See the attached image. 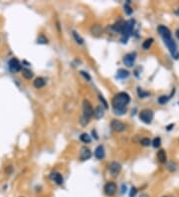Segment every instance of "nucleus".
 Instances as JSON below:
<instances>
[{
    "mask_svg": "<svg viewBox=\"0 0 179 197\" xmlns=\"http://www.w3.org/2000/svg\"><path fill=\"white\" fill-rule=\"evenodd\" d=\"M130 102V95L125 92H120L115 95L112 101V110L115 115H123L126 112V106Z\"/></svg>",
    "mask_w": 179,
    "mask_h": 197,
    "instance_id": "f257e3e1",
    "label": "nucleus"
},
{
    "mask_svg": "<svg viewBox=\"0 0 179 197\" xmlns=\"http://www.w3.org/2000/svg\"><path fill=\"white\" fill-rule=\"evenodd\" d=\"M163 41H164L165 45H166L168 50L170 51L172 57L176 60L179 59V52L177 50V46H176V43L174 42V40H173L172 38H167V39H163Z\"/></svg>",
    "mask_w": 179,
    "mask_h": 197,
    "instance_id": "f03ea898",
    "label": "nucleus"
},
{
    "mask_svg": "<svg viewBox=\"0 0 179 197\" xmlns=\"http://www.w3.org/2000/svg\"><path fill=\"white\" fill-rule=\"evenodd\" d=\"M133 24H134V21L133 20H128L125 22V28H123V31H122V41L123 43H125L126 41H127V39L130 38V36L131 35V33H132V29H133Z\"/></svg>",
    "mask_w": 179,
    "mask_h": 197,
    "instance_id": "7ed1b4c3",
    "label": "nucleus"
},
{
    "mask_svg": "<svg viewBox=\"0 0 179 197\" xmlns=\"http://www.w3.org/2000/svg\"><path fill=\"white\" fill-rule=\"evenodd\" d=\"M83 112H84V117L86 119L90 120L95 114V110L93 109V106L90 103L88 100H84L83 102Z\"/></svg>",
    "mask_w": 179,
    "mask_h": 197,
    "instance_id": "20e7f679",
    "label": "nucleus"
},
{
    "mask_svg": "<svg viewBox=\"0 0 179 197\" xmlns=\"http://www.w3.org/2000/svg\"><path fill=\"white\" fill-rule=\"evenodd\" d=\"M139 119L144 123H150L153 120V112L149 109L142 110L139 112Z\"/></svg>",
    "mask_w": 179,
    "mask_h": 197,
    "instance_id": "39448f33",
    "label": "nucleus"
},
{
    "mask_svg": "<svg viewBox=\"0 0 179 197\" xmlns=\"http://www.w3.org/2000/svg\"><path fill=\"white\" fill-rule=\"evenodd\" d=\"M117 186L115 182H112V181H109V182H107L106 185H105V187H104V192L107 196L115 195V194L117 193Z\"/></svg>",
    "mask_w": 179,
    "mask_h": 197,
    "instance_id": "423d86ee",
    "label": "nucleus"
},
{
    "mask_svg": "<svg viewBox=\"0 0 179 197\" xmlns=\"http://www.w3.org/2000/svg\"><path fill=\"white\" fill-rule=\"evenodd\" d=\"M109 170L110 174L114 175V176H117V175L120 174V172L122 171V165L117 161H112L110 162L109 165Z\"/></svg>",
    "mask_w": 179,
    "mask_h": 197,
    "instance_id": "0eeeda50",
    "label": "nucleus"
},
{
    "mask_svg": "<svg viewBox=\"0 0 179 197\" xmlns=\"http://www.w3.org/2000/svg\"><path fill=\"white\" fill-rule=\"evenodd\" d=\"M110 128H112V130L117 131V133L123 131L126 128L125 123L122 122L120 120H114L112 122H110Z\"/></svg>",
    "mask_w": 179,
    "mask_h": 197,
    "instance_id": "6e6552de",
    "label": "nucleus"
},
{
    "mask_svg": "<svg viewBox=\"0 0 179 197\" xmlns=\"http://www.w3.org/2000/svg\"><path fill=\"white\" fill-rule=\"evenodd\" d=\"M8 66H9V70L11 71L12 73H17L21 70V64L16 58H12L8 63Z\"/></svg>",
    "mask_w": 179,
    "mask_h": 197,
    "instance_id": "1a4fd4ad",
    "label": "nucleus"
},
{
    "mask_svg": "<svg viewBox=\"0 0 179 197\" xmlns=\"http://www.w3.org/2000/svg\"><path fill=\"white\" fill-rule=\"evenodd\" d=\"M135 53H130V54H126L125 57H123V63L126 67L130 68L132 67L134 64V61H135Z\"/></svg>",
    "mask_w": 179,
    "mask_h": 197,
    "instance_id": "9d476101",
    "label": "nucleus"
},
{
    "mask_svg": "<svg viewBox=\"0 0 179 197\" xmlns=\"http://www.w3.org/2000/svg\"><path fill=\"white\" fill-rule=\"evenodd\" d=\"M50 178L56 183L57 185H62L64 183V178H63L62 174L58 171H54L50 174Z\"/></svg>",
    "mask_w": 179,
    "mask_h": 197,
    "instance_id": "9b49d317",
    "label": "nucleus"
},
{
    "mask_svg": "<svg viewBox=\"0 0 179 197\" xmlns=\"http://www.w3.org/2000/svg\"><path fill=\"white\" fill-rule=\"evenodd\" d=\"M92 156V152L91 150L86 148V146H83L81 148V152H80V159L82 161H85V160H88L89 158H91Z\"/></svg>",
    "mask_w": 179,
    "mask_h": 197,
    "instance_id": "f8f14e48",
    "label": "nucleus"
},
{
    "mask_svg": "<svg viewBox=\"0 0 179 197\" xmlns=\"http://www.w3.org/2000/svg\"><path fill=\"white\" fill-rule=\"evenodd\" d=\"M158 33L160 34V36L162 37V39H167V38H171V32L170 30L165 26L160 25L158 27Z\"/></svg>",
    "mask_w": 179,
    "mask_h": 197,
    "instance_id": "ddd939ff",
    "label": "nucleus"
},
{
    "mask_svg": "<svg viewBox=\"0 0 179 197\" xmlns=\"http://www.w3.org/2000/svg\"><path fill=\"white\" fill-rule=\"evenodd\" d=\"M105 155H106V150H105V148L102 145H99L98 148H96V150H95V156H96L98 159L102 160L105 157Z\"/></svg>",
    "mask_w": 179,
    "mask_h": 197,
    "instance_id": "4468645a",
    "label": "nucleus"
},
{
    "mask_svg": "<svg viewBox=\"0 0 179 197\" xmlns=\"http://www.w3.org/2000/svg\"><path fill=\"white\" fill-rule=\"evenodd\" d=\"M125 22L123 20H118L117 22L115 23V25H112V29L117 33H122L123 28H125Z\"/></svg>",
    "mask_w": 179,
    "mask_h": 197,
    "instance_id": "2eb2a0df",
    "label": "nucleus"
},
{
    "mask_svg": "<svg viewBox=\"0 0 179 197\" xmlns=\"http://www.w3.org/2000/svg\"><path fill=\"white\" fill-rule=\"evenodd\" d=\"M45 84H46V81H45V79L42 78V77H38V78L35 79L33 85H34V87H35L36 89H41V88H43V87L45 86Z\"/></svg>",
    "mask_w": 179,
    "mask_h": 197,
    "instance_id": "dca6fc26",
    "label": "nucleus"
},
{
    "mask_svg": "<svg viewBox=\"0 0 179 197\" xmlns=\"http://www.w3.org/2000/svg\"><path fill=\"white\" fill-rule=\"evenodd\" d=\"M157 158L161 163H165L167 161V155H166V151L164 149H160V150L157 152Z\"/></svg>",
    "mask_w": 179,
    "mask_h": 197,
    "instance_id": "f3484780",
    "label": "nucleus"
},
{
    "mask_svg": "<svg viewBox=\"0 0 179 197\" xmlns=\"http://www.w3.org/2000/svg\"><path fill=\"white\" fill-rule=\"evenodd\" d=\"M91 32H92V34H93L94 36H96V37H99V36L101 35L102 32V29L101 27V25H99V24L94 25L93 27L91 28Z\"/></svg>",
    "mask_w": 179,
    "mask_h": 197,
    "instance_id": "a211bd4d",
    "label": "nucleus"
},
{
    "mask_svg": "<svg viewBox=\"0 0 179 197\" xmlns=\"http://www.w3.org/2000/svg\"><path fill=\"white\" fill-rule=\"evenodd\" d=\"M105 115V111H104V107L102 106H98L96 107V110H95V114L94 115L97 117V119H102V117H104Z\"/></svg>",
    "mask_w": 179,
    "mask_h": 197,
    "instance_id": "6ab92c4d",
    "label": "nucleus"
},
{
    "mask_svg": "<svg viewBox=\"0 0 179 197\" xmlns=\"http://www.w3.org/2000/svg\"><path fill=\"white\" fill-rule=\"evenodd\" d=\"M128 76H130V72H128V71H126L125 69H120L117 71V78L125 79V78H127Z\"/></svg>",
    "mask_w": 179,
    "mask_h": 197,
    "instance_id": "aec40b11",
    "label": "nucleus"
},
{
    "mask_svg": "<svg viewBox=\"0 0 179 197\" xmlns=\"http://www.w3.org/2000/svg\"><path fill=\"white\" fill-rule=\"evenodd\" d=\"M22 75L23 77H24L25 79H27V80H30V79L33 78V72L31 70L29 69H24L22 71Z\"/></svg>",
    "mask_w": 179,
    "mask_h": 197,
    "instance_id": "412c9836",
    "label": "nucleus"
},
{
    "mask_svg": "<svg viewBox=\"0 0 179 197\" xmlns=\"http://www.w3.org/2000/svg\"><path fill=\"white\" fill-rule=\"evenodd\" d=\"M152 43H153V39H152V38L146 39V40L142 43V48H143L144 50H148V49L151 47Z\"/></svg>",
    "mask_w": 179,
    "mask_h": 197,
    "instance_id": "4be33fe9",
    "label": "nucleus"
},
{
    "mask_svg": "<svg viewBox=\"0 0 179 197\" xmlns=\"http://www.w3.org/2000/svg\"><path fill=\"white\" fill-rule=\"evenodd\" d=\"M80 140H81L82 141H83V143H91V136H90V135H88V133H82V135H81Z\"/></svg>",
    "mask_w": 179,
    "mask_h": 197,
    "instance_id": "5701e85b",
    "label": "nucleus"
},
{
    "mask_svg": "<svg viewBox=\"0 0 179 197\" xmlns=\"http://www.w3.org/2000/svg\"><path fill=\"white\" fill-rule=\"evenodd\" d=\"M169 99H170L169 96H161V97H159L158 98L157 102H158L159 105H165L168 101H169Z\"/></svg>",
    "mask_w": 179,
    "mask_h": 197,
    "instance_id": "b1692460",
    "label": "nucleus"
},
{
    "mask_svg": "<svg viewBox=\"0 0 179 197\" xmlns=\"http://www.w3.org/2000/svg\"><path fill=\"white\" fill-rule=\"evenodd\" d=\"M137 94H138L139 98H146V97H148L149 95H150L148 93V92H145V91L141 90L140 88H137Z\"/></svg>",
    "mask_w": 179,
    "mask_h": 197,
    "instance_id": "393cba45",
    "label": "nucleus"
},
{
    "mask_svg": "<svg viewBox=\"0 0 179 197\" xmlns=\"http://www.w3.org/2000/svg\"><path fill=\"white\" fill-rule=\"evenodd\" d=\"M73 35H74V38H75V40H76V42H77V43L81 44V45H82V44H84V39L82 38L77 32H75V31H74Z\"/></svg>",
    "mask_w": 179,
    "mask_h": 197,
    "instance_id": "a878e982",
    "label": "nucleus"
},
{
    "mask_svg": "<svg viewBox=\"0 0 179 197\" xmlns=\"http://www.w3.org/2000/svg\"><path fill=\"white\" fill-rule=\"evenodd\" d=\"M37 43H39V44H47V43H48V39L45 37L44 35H40L38 38H37Z\"/></svg>",
    "mask_w": 179,
    "mask_h": 197,
    "instance_id": "bb28decb",
    "label": "nucleus"
},
{
    "mask_svg": "<svg viewBox=\"0 0 179 197\" xmlns=\"http://www.w3.org/2000/svg\"><path fill=\"white\" fill-rule=\"evenodd\" d=\"M140 143H141V145H143V146H149L151 144V140L147 138H141L140 140Z\"/></svg>",
    "mask_w": 179,
    "mask_h": 197,
    "instance_id": "cd10ccee",
    "label": "nucleus"
},
{
    "mask_svg": "<svg viewBox=\"0 0 179 197\" xmlns=\"http://www.w3.org/2000/svg\"><path fill=\"white\" fill-rule=\"evenodd\" d=\"M160 144H161V140H160V138H155L153 141H152V145H153V148H159Z\"/></svg>",
    "mask_w": 179,
    "mask_h": 197,
    "instance_id": "c85d7f7f",
    "label": "nucleus"
},
{
    "mask_svg": "<svg viewBox=\"0 0 179 197\" xmlns=\"http://www.w3.org/2000/svg\"><path fill=\"white\" fill-rule=\"evenodd\" d=\"M125 13H126V14H127V15H130L131 13H132L133 10L131 9V7L130 6V4H125Z\"/></svg>",
    "mask_w": 179,
    "mask_h": 197,
    "instance_id": "c756f323",
    "label": "nucleus"
},
{
    "mask_svg": "<svg viewBox=\"0 0 179 197\" xmlns=\"http://www.w3.org/2000/svg\"><path fill=\"white\" fill-rule=\"evenodd\" d=\"M137 194V188L136 187H131L130 191V197H134Z\"/></svg>",
    "mask_w": 179,
    "mask_h": 197,
    "instance_id": "7c9ffc66",
    "label": "nucleus"
},
{
    "mask_svg": "<svg viewBox=\"0 0 179 197\" xmlns=\"http://www.w3.org/2000/svg\"><path fill=\"white\" fill-rule=\"evenodd\" d=\"M167 168H168V170H170V171H175L176 165L173 163V162H170V163L167 165Z\"/></svg>",
    "mask_w": 179,
    "mask_h": 197,
    "instance_id": "2f4dec72",
    "label": "nucleus"
},
{
    "mask_svg": "<svg viewBox=\"0 0 179 197\" xmlns=\"http://www.w3.org/2000/svg\"><path fill=\"white\" fill-rule=\"evenodd\" d=\"M99 99H100V101H101L102 103V106H104L105 109H107V103L106 100H105L104 97H102V96H100V97H99Z\"/></svg>",
    "mask_w": 179,
    "mask_h": 197,
    "instance_id": "473e14b6",
    "label": "nucleus"
},
{
    "mask_svg": "<svg viewBox=\"0 0 179 197\" xmlns=\"http://www.w3.org/2000/svg\"><path fill=\"white\" fill-rule=\"evenodd\" d=\"M81 74L83 75L84 77H85V78H86L88 81H91V76H90V75H89L87 72H84V71H82V72H81Z\"/></svg>",
    "mask_w": 179,
    "mask_h": 197,
    "instance_id": "72a5a7b5",
    "label": "nucleus"
},
{
    "mask_svg": "<svg viewBox=\"0 0 179 197\" xmlns=\"http://www.w3.org/2000/svg\"><path fill=\"white\" fill-rule=\"evenodd\" d=\"M173 127H174V123H171V125H168V127L166 128H167V130H172V128H173Z\"/></svg>",
    "mask_w": 179,
    "mask_h": 197,
    "instance_id": "f704fd0d",
    "label": "nucleus"
},
{
    "mask_svg": "<svg viewBox=\"0 0 179 197\" xmlns=\"http://www.w3.org/2000/svg\"><path fill=\"white\" fill-rule=\"evenodd\" d=\"M125 190H126V186L123 184L122 186V193H125Z\"/></svg>",
    "mask_w": 179,
    "mask_h": 197,
    "instance_id": "c9c22d12",
    "label": "nucleus"
},
{
    "mask_svg": "<svg viewBox=\"0 0 179 197\" xmlns=\"http://www.w3.org/2000/svg\"><path fill=\"white\" fill-rule=\"evenodd\" d=\"M174 14L175 15H177V16H179V7L177 9H175V11H174Z\"/></svg>",
    "mask_w": 179,
    "mask_h": 197,
    "instance_id": "e433bc0d",
    "label": "nucleus"
},
{
    "mask_svg": "<svg viewBox=\"0 0 179 197\" xmlns=\"http://www.w3.org/2000/svg\"><path fill=\"white\" fill-rule=\"evenodd\" d=\"M175 35H176V37H177V39L179 40V29H177L176 30V32H175Z\"/></svg>",
    "mask_w": 179,
    "mask_h": 197,
    "instance_id": "4c0bfd02",
    "label": "nucleus"
},
{
    "mask_svg": "<svg viewBox=\"0 0 179 197\" xmlns=\"http://www.w3.org/2000/svg\"><path fill=\"white\" fill-rule=\"evenodd\" d=\"M139 197H149V196H148V194H146V193H142V194H141V195L139 196Z\"/></svg>",
    "mask_w": 179,
    "mask_h": 197,
    "instance_id": "58836bf2",
    "label": "nucleus"
},
{
    "mask_svg": "<svg viewBox=\"0 0 179 197\" xmlns=\"http://www.w3.org/2000/svg\"><path fill=\"white\" fill-rule=\"evenodd\" d=\"M162 197H170V196H167V195H165V196H162Z\"/></svg>",
    "mask_w": 179,
    "mask_h": 197,
    "instance_id": "ea45409f",
    "label": "nucleus"
},
{
    "mask_svg": "<svg viewBox=\"0 0 179 197\" xmlns=\"http://www.w3.org/2000/svg\"><path fill=\"white\" fill-rule=\"evenodd\" d=\"M20 197H23V196H20Z\"/></svg>",
    "mask_w": 179,
    "mask_h": 197,
    "instance_id": "a19ab883",
    "label": "nucleus"
}]
</instances>
